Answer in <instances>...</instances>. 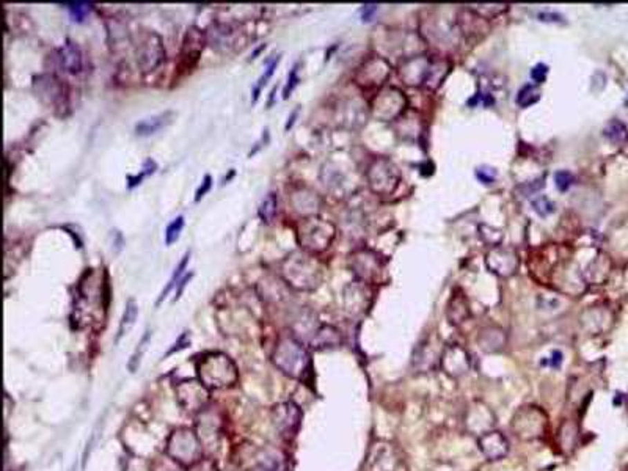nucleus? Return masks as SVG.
Masks as SVG:
<instances>
[{
    "label": "nucleus",
    "mask_w": 628,
    "mask_h": 471,
    "mask_svg": "<svg viewBox=\"0 0 628 471\" xmlns=\"http://www.w3.org/2000/svg\"><path fill=\"white\" fill-rule=\"evenodd\" d=\"M196 379L203 385L217 391V389L234 388L239 382V369L236 363L222 352H207L195 363Z\"/></svg>",
    "instance_id": "f257e3e1"
},
{
    "label": "nucleus",
    "mask_w": 628,
    "mask_h": 471,
    "mask_svg": "<svg viewBox=\"0 0 628 471\" xmlns=\"http://www.w3.org/2000/svg\"><path fill=\"white\" fill-rule=\"evenodd\" d=\"M273 364L290 379L308 382L311 377V355L304 342L294 336H283L273 351Z\"/></svg>",
    "instance_id": "f03ea898"
},
{
    "label": "nucleus",
    "mask_w": 628,
    "mask_h": 471,
    "mask_svg": "<svg viewBox=\"0 0 628 471\" xmlns=\"http://www.w3.org/2000/svg\"><path fill=\"white\" fill-rule=\"evenodd\" d=\"M203 443L195 429L176 427L165 441V454L184 465L185 468L203 457Z\"/></svg>",
    "instance_id": "7ed1b4c3"
},
{
    "label": "nucleus",
    "mask_w": 628,
    "mask_h": 471,
    "mask_svg": "<svg viewBox=\"0 0 628 471\" xmlns=\"http://www.w3.org/2000/svg\"><path fill=\"white\" fill-rule=\"evenodd\" d=\"M174 399L185 414L200 415L209 409L211 389L203 385L198 379H185L174 385Z\"/></svg>",
    "instance_id": "20e7f679"
},
{
    "label": "nucleus",
    "mask_w": 628,
    "mask_h": 471,
    "mask_svg": "<svg viewBox=\"0 0 628 471\" xmlns=\"http://www.w3.org/2000/svg\"><path fill=\"white\" fill-rule=\"evenodd\" d=\"M273 427L280 434V437L286 441H293L297 437L302 420H304V412L294 400H284L272 407L270 412Z\"/></svg>",
    "instance_id": "39448f33"
},
{
    "label": "nucleus",
    "mask_w": 628,
    "mask_h": 471,
    "mask_svg": "<svg viewBox=\"0 0 628 471\" xmlns=\"http://www.w3.org/2000/svg\"><path fill=\"white\" fill-rule=\"evenodd\" d=\"M512 432L520 440H536L542 437L546 426V416L537 407H521L512 418Z\"/></svg>",
    "instance_id": "423d86ee"
},
{
    "label": "nucleus",
    "mask_w": 628,
    "mask_h": 471,
    "mask_svg": "<svg viewBox=\"0 0 628 471\" xmlns=\"http://www.w3.org/2000/svg\"><path fill=\"white\" fill-rule=\"evenodd\" d=\"M403 467V454L391 441L377 440L369 447L368 457H366V470L368 471H400Z\"/></svg>",
    "instance_id": "0eeeda50"
},
{
    "label": "nucleus",
    "mask_w": 628,
    "mask_h": 471,
    "mask_svg": "<svg viewBox=\"0 0 628 471\" xmlns=\"http://www.w3.org/2000/svg\"><path fill=\"white\" fill-rule=\"evenodd\" d=\"M250 462L252 465L248 471H290L286 452L272 446H264L255 451Z\"/></svg>",
    "instance_id": "6e6552de"
},
{
    "label": "nucleus",
    "mask_w": 628,
    "mask_h": 471,
    "mask_svg": "<svg viewBox=\"0 0 628 471\" xmlns=\"http://www.w3.org/2000/svg\"><path fill=\"white\" fill-rule=\"evenodd\" d=\"M440 366L446 376L452 377V379H461L462 376H465L470 371L471 366L468 352L461 346L446 347L445 351L441 352Z\"/></svg>",
    "instance_id": "1a4fd4ad"
},
{
    "label": "nucleus",
    "mask_w": 628,
    "mask_h": 471,
    "mask_svg": "<svg viewBox=\"0 0 628 471\" xmlns=\"http://www.w3.org/2000/svg\"><path fill=\"white\" fill-rule=\"evenodd\" d=\"M478 447L487 461H501L509 454V440L499 430H488L478 437Z\"/></svg>",
    "instance_id": "9d476101"
},
{
    "label": "nucleus",
    "mask_w": 628,
    "mask_h": 471,
    "mask_svg": "<svg viewBox=\"0 0 628 471\" xmlns=\"http://www.w3.org/2000/svg\"><path fill=\"white\" fill-rule=\"evenodd\" d=\"M465 423H467L470 432H473L474 435L481 437L482 434L492 430L493 424H495V415H493V412L488 409L487 405L478 403L470 409L467 414V421Z\"/></svg>",
    "instance_id": "9b49d317"
},
{
    "label": "nucleus",
    "mask_w": 628,
    "mask_h": 471,
    "mask_svg": "<svg viewBox=\"0 0 628 471\" xmlns=\"http://www.w3.org/2000/svg\"><path fill=\"white\" fill-rule=\"evenodd\" d=\"M196 434L201 440L203 446L217 445L220 437V420L211 410H205L200 414V420L196 423Z\"/></svg>",
    "instance_id": "f8f14e48"
},
{
    "label": "nucleus",
    "mask_w": 628,
    "mask_h": 471,
    "mask_svg": "<svg viewBox=\"0 0 628 471\" xmlns=\"http://www.w3.org/2000/svg\"><path fill=\"white\" fill-rule=\"evenodd\" d=\"M203 44H205L203 33L198 30V28L192 27L190 30L185 33L183 54H181L183 62H185V65H187L189 68L194 65L196 60H198V57L203 50Z\"/></svg>",
    "instance_id": "ddd939ff"
},
{
    "label": "nucleus",
    "mask_w": 628,
    "mask_h": 471,
    "mask_svg": "<svg viewBox=\"0 0 628 471\" xmlns=\"http://www.w3.org/2000/svg\"><path fill=\"white\" fill-rule=\"evenodd\" d=\"M174 113L173 112H164L154 116H149V118H143L142 121H138L136 124V133L140 137H149L154 136L156 132H159L164 127L170 126L173 123Z\"/></svg>",
    "instance_id": "4468645a"
},
{
    "label": "nucleus",
    "mask_w": 628,
    "mask_h": 471,
    "mask_svg": "<svg viewBox=\"0 0 628 471\" xmlns=\"http://www.w3.org/2000/svg\"><path fill=\"white\" fill-rule=\"evenodd\" d=\"M153 38H154V35L151 33L142 44L140 65L145 71H149V69H153L154 66L159 65V63L162 62V58H164V49H162L160 38L157 39L156 43L151 41Z\"/></svg>",
    "instance_id": "2eb2a0df"
},
{
    "label": "nucleus",
    "mask_w": 628,
    "mask_h": 471,
    "mask_svg": "<svg viewBox=\"0 0 628 471\" xmlns=\"http://www.w3.org/2000/svg\"><path fill=\"white\" fill-rule=\"evenodd\" d=\"M341 342L342 338L340 330L331 327V325H322L311 338V347L316 349V351H322V349L340 347Z\"/></svg>",
    "instance_id": "dca6fc26"
},
{
    "label": "nucleus",
    "mask_w": 628,
    "mask_h": 471,
    "mask_svg": "<svg viewBox=\"0 0 628 471\" xmlns=\"http://www.w3.org/2000/svg\"><path fill=\"white\" fill-rule=\"evenodd\" d=\"M60 62L68 73L77 74L82 69V54L74 43H66L60 49Z\"/></svg>",
    "instance_id": "f3484780"
},
{
    "label": "nucleus",
    "mask_w": 628,
    "mask_h": 471,
    "mask_svg": "<svg viewBox=\"0 0 628 471\" xmlns=\"http://www.w3.org/2000/svg\"><path fill=\"white\" fill-rule=\"evenodd\" d=\"M137 316H138V306L136 304V300L129 299V300L126 302L124 313H123V316H121L120 327H118V335H116V341H120L121 338H123V336H126L127 333H129L131 329L133 327V325H136Z\"/></svg>",
    "instance_id": "a211bd4d"
},
{
    "label": "nucleus",
    "mask_w": 628,
    "mask_h": 471,
    "mask_svg": "<svg viewBox=\"0 0 628 471\" xmlns=\"http://www.w3.org/2000/svg\"><path fill=\"white\" fill-rule=\"evenodd\" d=\"M189 261H190V252H185V255L183 257V259L179 261L176 267H174V272H173V275H172L170 280H168L167 286H165L164 290H162V293H160L159 299H157V305H160V302L164 300L168 294H170V290H172L174 286H178L179 281H181V280H179V278H181L184 269H185V267H187Z\"/></svg>",
    "instance_id": "6ab92c4d"
},
{
    "label": "nucleus",
    "mask_w": 628,
    "mask_h": 471,
    "mask_svg": "<svg viewBox=\"0 0 628 471\" xmlns=\"http://www.w3.org/2000/svg\"><path fill=\"white\" fill-rule=\"evenodd\" d=\"M578 437V429L572 421H566L560 429V445L566 452L572 451Z\"/></svg>",
    "instance_id": "aec40b11"
},
{
    "label": "nucleus",
    "mask_w": 628,
    "mask_h": 471,
    "mask_svg": "<svg viewBox=\"0 0 628 471\" xmlns=\"http://www.w3.org/2000/svg\"><path fill=\"white\" fill-rule=\"evenodd\" d=\"M149 471H187V468L164 452V454L157 456L151 461Z\"/></svg>",
    "instance_id": "412c9836"
},
{
    "label": "nucleus",
    "mask_w": 628,
    "mask_h": 471,
    "mask_svg": "<svg viewBox=\"0 0 628 471\" xmlns=\"http://www.w3.org/2000/svg\"><path fill=\"white\" fill-rule=\"evenodd\" d=\"M258 214H259L261 220H263V222H266V223H270L272 220H273V217H275V214H277V195L273 194V192H270V194H267V196L263 200V203H261V206L258 209Z\"/></svg>",
    "instance_id": "4be33fe9"
},
{
    "label": "nucleus",
    "mask_w": 628,
    "mask_h": 471,
    "mask_svg": "<svg viewBox=\"0 0 628 471\" xmlns=\"http://www.w3.org/2000/svg\"><path fill=\"white\" fill-rule=\"evenodd\" d=\"M280 60H281V57H280V55H277L275 58H273L272 62H269V65L266 66L263 75H261V77L258 79V82H257V85H255V89H253V102H257V101H258V96H259L261 90H263V86H264L267 82H269V79L272 77L273 73H275V69H277V66H278V63H280Z\"/></svg>",
    "instance_id": "5701e85b"
},
{
    "label": "nucleus",
    "mask_w": 628,
    "mask_h": 471,
    "mask_svg": "<svg viewBox=\"0 0 628 471\" xmlns=\"http://www.w3.org/2000/svg\"><path fill=\"white\" fill-rule=\"evenodd\" d=\"M149 340H151V331H145V335H143V338L142 341L138 342L137 344V349H136V352L132 353V357H131V362H129V369L131 372H136L138 366H140V362H142V357H143V353L147 352V349H148V344H149Z\"/></svg>",
    "instance_id": "b1692460"
},
{
    "label": "nucleus",
    "mask_w": 628,
    "mask_h": 471,
    "mask_svg": "<svg viewBox=\"0 0 628 471\" xmlns=\"http://www.w3.org/2000/svg\"><path fill=\"white\" fill-rule=\"evenodd\" d=\"M184 217L183 215H178L176 219L173 220V222L167 226V231H165V246H173L174 242H176L179 239V236H181V232H183V228H184Z\"/></svg>",
    "instance_id": "393cba45"
},
{
    "label": "nucleus",
    "mask_w": 628,
    "mask_h": 471,
    "mask_svg": "<svg viewBox=\"0 0 628 471\" xmlns=\"http://www.w3.org/2000/svg\"><path fill=\"white\" fill-rule=\"evenodd\" d=\"M539 91L534 85H526L520 90L519 96H517V104H520L521 107H529L531 104L537 102Z\"/></svg>",
    "instance_id": "a878e982"
},
{
    "label": "nucleus",
    "mask_w": 628,
    "mask_h": 471,
    "mask_svg": "<svg viewBox=\"0 0 628 471\" xmlns=\"http://www.w3.org/2000/svg\"><path fill=\"white\" fill-rule=\"evenodd\" d=\"M156 162L154 160H145V164H143V170L140 172V174H137V176H129L127 178V181H129V184H127V187L129 189H133V187H137V185H140L142 181L147 176H149V174H153L156 172Z\"/></svg>",
    "instance_id": "bb28decb"
},
{
    "label": "nucleus",
    "mask_w": 628,
    "mask_h": 471,
    "mask_svg": "<svg viewBox=\"0 0 628 471\" xmlns=\"http://www.w3.org/2000/svg\"><path fill=\"white\" fill-rule=\"evenodd\" d=\"M187 471H220V468L215 459L203 456L200 461H196L190 467H187Z\"/></svg>",
    "instance_id": "cd10ccee"
},
{
    "label": "nucleus",
    "mask_w": 628,
    "mask_h": 471,
    "mask_svg": "<svg viewBox=\"0 0 628 471\" xmlns=\"http://www.w3.org/2000/svg\"><path fill=\"white\" fill-rule=\"evenodd\" d=\"M91 3H85V2H77V3H68V8L71 11V16L74 17V21L82 22L85 19V16L91 11Z\"/></svg>",
    "instance_id": "c85d7f7f"
},
{
    "label": "nucleus",
    "mask_w": 628,
    "mask_h": 471,
    "mask_svg": "<svg viewBox=\"0 0 628 471\" xmlns=\"http://www.w3.org/2000/svg\"><path fill=\"white\" fill-rule=\"evenodd\" d=\"M604 133H607V136L611 138V140L619 142L627 136V131H625V126L622 124V123H619V121H613V123L608 126V129L604 131Z\"/></svg>",
    "instance_id": "c756f323"
},
{
    "label": "nucleus",
    "mask_w": 628,
    "mask_h": 471,
    "mask_svg": "<svg viewBox=\"0 0 628 471\" xmlns=\"http://www.w3.org/2000/svg\"><path fill=\"white\" fill-rule=\"evenodd\" d=\"M555 183H556V187L560 189L561 192H566L569 187H571L572 183H573V176L569 172L566 170H561V172H557L555 174Z\"/></svg>",
    "instance_id": "7c9ffc66"
},
{
    "label": "nucleus",
    "mask_w": 628,
    "mask_h": 471,
    "mask_svg": "<svg viewBox=\"0 0 628 471\" xmlns=\"http://www.w3.org/2000/svg\"><path fill=\"white\" fill-rule=\"evenodd\" d=\"M297 71H299L297 65H295L293 69H290V73H289V75H288V84H286V86H284V90H283V98H284V100H288V98L290 96V93L294 91L295 86H297L299 82H300V79H299V75H297Z\"/></svg>",
    "instance_id": "2f4dec72"
},
{
    "label": "nucleus",
    "mask_w": 628,
    "mask_h": 471,
    "mask_svg": "<svg viewBox=\"0 0 628 471\" xmlns=\"http://www.w3.org/2000/svg\"><path fill=\"white\" fill-rule=\"evenodd\" d=\"M546 73H548V66L544 65V63H539V65H536L531 69V79L537 84L544 82L546 77Z\"/></svg>",
    "instance_id": "473e14b6"
},
{
    "label": "nucleus",
    "mask_w": 628,
    "mask_h": 471,
    "mask_svg": "<svg viewBox=\"0 0 628 471\" xmlns=\"http://www.w3.org/2000/svg\"><path fill=\"white\" fill-rule=\"evenodd\" d=\"M476 174H478V178L481 179V183H484V184H492L493 181H495V178H497V172L492 170V168H486V167L478 168V172H476Z\"/></svg>",
    "instance_id": "72a5a7b5"
},
{
    "label": "nucleus",
    "mask_w": 628,
    "mask_h": 471,
    "mask_svg": "<svg viewBox=\"0 0 628 471\" xmlns=\"http://www.w3.org/2000/svg\"><path fill=\"white\" fill-rule=\"evenodd\" d=\"M211 187H212V178H211V174H206L205 179H203L201 185L195 192V201H200L203 196H205L207 192L211 190Z\"/></svg>",
    "instance_id": "f704fd0d"
},
{
    "label": "nucleus",
    "mask_w": 628,
    "mask_h": 471,
    "mask_svg": "<svg viewBox=\"0 0 628 471\" xmlns=\"http://www.w3.org/2000/svg\"><path fill=\"white\" fill-rule=\"evenodd\" d=\"M194 277V273H189V275H185L181 281H179L178 284V290H176V295H174V302H176L179 297H181V294H183V290L185 288V284H187L190 281V278Z\"/></svg>",
    "instance_id": "c9c22d12"
},
{
    "label": "nucleus",
    "mask_w": 628,
    "mask_h": 471,
    "mask_svg": "<svg viewBox=\"0 0 628 471\" xmlns=\"http://www.w3.org/2000/svg\"><path fill=\"white\" fill-rule=\"evenodd\" d=\"M377 11V5H364L363 7V21H371V17L372 15H374Z\"/></svg>",
    "instance_id": "e433bc0d"
},
{
    "label": "nucleus",
    "mask_w": 628,
    "mask_h": 471,
    "mask_svg": "<svg viewBox=\"0 0 628 471\" xmlns=\"http://www.w3.org/2000/svg\"><path fill=\"white\" fill-rule=\"evenodd\" d=\"M297 113H299V109H295V110H294V112H293V115H290V118H288V123H286V126H284V129H286V131H288V129H289V127L294 124V118H295V116H297Z\"/></svg>",
    "instance_id": "4c0bfd02"
}]
</instances>
